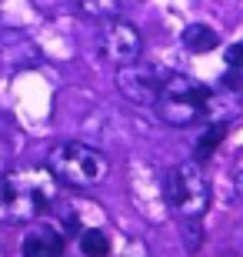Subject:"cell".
Returning <instances> with one entry per match:
<instances>
[{"instance_id":"obj_1","label":"cell","mask_w":243,"mask_h":257,"mask_svg":"<svg viewBox=\"0 0 243 257\" xmlns=\"http://www.w3.org/2000/svg\"><path fill=\"white\" fill-rule=\"evenodd\" d=\"M57 197L50 167H20L0 177V224H30L47 214Z\"/></svg>"},{"instance_id":"obj_2","label":"cell","mask_w":243,"mask_h":257,"mask_svg":"<svg viewBox=\"0 0 243 257\" xmlns=\"http://www.w3.org/2000/svg\"><path fill=\"white\" fill-rule=\"evenodd\" d=\"M210 90L187 74H167L157 97V117L170 127H190L206 117Z\"/></svg>"},{"instance_id":"obj_3","label":"cell","mask_w":243,"mask_h":257,"mask_svg":"<svg viewBox=\"0 0 243 257\" xmlns=\"http://www.w3.org/2000/svg\"><path fill=\"white\" fill-rule=\"evenodd\" d=\"M47 167L54 171L57 181L70 184V187H97V184L110 174V161L107 154H100L90 144L67 141L57 144L47 157Z\"/></svg>"},{"instance_id":"obj_4","label":"cell","mask_w":243,"mask_h":257,"mask_svg":"<svg viewBox=\"0 0 243 257\" xmlns=\"http://www.w3.org/2000/svg\"><path fill=\"white\" fill-rule=\"evenodd\" d=\"M167 200L183 220H196L210 207V181L196 161L177 164L167 174Z\"/></svg>"},{"instance_id":"obj_5","label":"cell","mask_w":243,"mask_h":257,"mask_svg":"<svg viewBox=\"0 0 243 257\" xmlns=\"http://www.w3.org/2000/svg\"><path fill=\"white\" fill-rule=\"evenodd\" d=\"M97 50H100L103 60H110V64L123 67V64H130V60L140 57L143 37H140V30L133 27L130 20L110 17V20H103V24H100V34H97Z\"/></svg>"},{"instance_id":"obj_6","label":"cell","mask_w":243,"mask_h":257,"mask_svg":"<svg viewBox=\"0 0 243 257\" xmlns=\"http://www.w3.org/2000/svg\"><path fill=\"white\" fill-rule=\"evenodd\" d=\"M163 70H157L153 64H143V60H130V64L117 67V90H120L130 104L140 107H153L160 97V87H163Z\"/></svg>"},{"instance_id":"obj_7","label":"cell","mask_w":243,"mask_h":257,"mask_svg":"<svg viewBox=\"0 0 243 257\" xmlns=\"http://www.w3.org/2000/svg\"><path fill=\"white\" fill-rule=\"evenodd\" d=\"M64 237L54 224H34L24 237V257H60Z\"/></svg>"},{"instance_id":"obj_8","label":"cell","mask_w":243,"mask_h":257,"mask_svg":"<svg viewBox=\"0 0 243 257\" xmlns=\"http://www.w3.org/2000/svg\"><path fill=\"white\" fill-rule=\"evenodd\" d=\"M216 44H220V37H216V30L206 27V24H190V27L183 30V47L193 50V54H210Z\"/></svg>"},{"instance_id":"obj_9","label":"cell","mask_w":243,"mask_h":257,"mask_svg":"<svg viewBox=\"0 0 243 257\" xmlns=\"http://www.w3.org/2000/svg\"><path fill=\"white\" fill-rule=\"evenodd\" d=\"M74 7L80 17H90V20H110L120 14L123 0H74Z\"/></svg>"},{"instance_id":"obj_10","label":"cell","mask_w":243,"mask_h":257,"mask_svg":"<svg viewBox=\"0 0 243 257\" xmlns=\"http://www.w3.org/2000/svg\"><path fill=\"white\" fill-rule=\"evenodd\" d=\"M80 250H84L87 257H107V254H110V240H107L103 230L90 227V230L80 234Z\"/></svg>"},{"instance_id":"obj_11","label":"cell","mask_w":243,"mask_h":257,"mask_svg":"<svg viewBox=\"0 0 243 257\" xmlns=\"http://www.w3.org/2000/svg\"><path fill=\"white\" fill-rule=\"evenodd\" d=\"M223 134H226V127L223 124H210V131L200 137V144H196V161H206L210 154L220 147V141H223Z\"/></svg>"},{"instance_id":"obj_12","label":"cell","mask_w":243,"mask_h":257,"mask_svg":"<svg viewBox=\"0 0 243 257\" xmlns=\"http://www.w3.org/2000/svg\"><path fill=\"white\" fill-rule=\"evenodd\" d=\"M226 64L233 67V70H243V40H236V44L226 47Z\"/></svg>"},{"instance_id":"obj_13","label":"cell","mask_w":243,"mask_h":257,"mask_svg":"<svg viewBox=\"0 0 243 257\" xmlns=\"http://www.w3.org/2000/svg\"><path fill=\"white\" fill-rule=\"evenodd\" d=\"M0 257H4V247H0Z\"/></svg>"},{"instance_id":"obj_14","label":"cell","mask_w":243,"mask_h":257,"mask_svg":"<svg viewBox=\"0 0 243 257\" xmlns=\"http://www.w3.org/2000/svg\"><path fill=\"white\" fill-rule=\"evenodd\" d=\"M127 4H130V0H127Z\"/></svg>"}]
</instances>
